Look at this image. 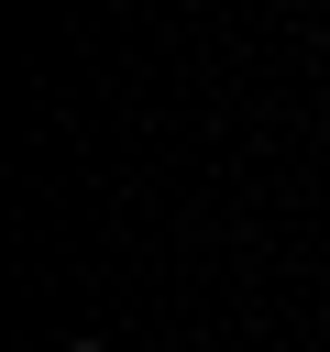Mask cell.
Returning a JSON list of instances; mask_svg holds the SVG:
<instances>
[{"mask_svg":"<svg viewBox=\"0 0 330 352\" xmlns=\"http://www.w3.org/2000/svg\"><path fill=\"white\" fill-rule=\"evenodd\" d=\"M66 352H99V341H66Z\"/></svg>","mask_w":330,"mask_h":352,"instance_id":"1","label":"cell"}]
</instances>
